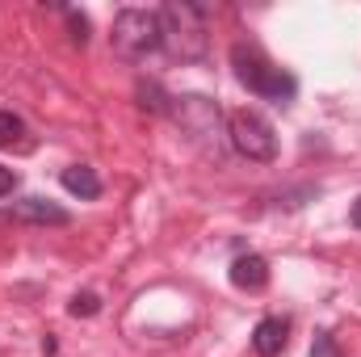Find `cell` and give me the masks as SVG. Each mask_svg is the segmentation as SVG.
I'll return each mask as SVG.
<instances>
[{
  "mask_svg": "<svg viewBox=\"0 0 361 357\" xmlns=\"http://www.w3.org/2000/svg\"><path fill=\"white\" fill-rule=\"evenodd\" d=\"M160 51L177 63H202L210 51L206 8L193 0H169L160 8Z\"/></svg>",
  "mask_w": 361,
  "mask_h": 357,
  "instance_id": "cell-1",
  "label": "cell"
},
{
  "mask_svg": "<svg viewBox=\"0 0 361 357\" xmlns=\"http://www.w3.org/2000/svg\"><path fill=\"white\" fill-rule=\"evenodd\" d=\"M169 118L177 122V131L193 143V147H202L206 156H223L227 131H223V109H219V101H210V97H202V92H185V97H173Z\"/></svg>",
  "mask_w": 361,
  "mask_h": 357,
  "instance_id": "cell-2",
  "label": "cell"
},
{
  "mask_svg": "<svg viewBox=\"0 0 361 357\" xmlns=\"http://www.w3.org/2000/svg\"><path fill=\"white\" fill-rule=\"evenodd\" d=\"M231 68H235V80H240L244 89L257 92V97H265V101H273V105H290L294 92H298V80H294L290 72H281L277 63H269L257 47L235 42V47H231Z\"/></svg>",
  "mask_w": 361,
  "mask_h": 357,
  "instance_id": "cell-3",
  "label": "cell"
},
{
  "mask_svg": "<svg viewBox=\"0 0 361 357\" xmlns=\"http://www.w3.org/2000/svg\"><path fill=\"white\" fill-rule=\"evenodd\" d=\"M109 42H114V51L122 59H147L152 51H160V13H152V8H122L114 17Z\"/></svg>",
  "mask_w": 361,
  "mask_h": 357,
  "instance_id": "cell-4",
  "label": "cell"
},
{
  "mask_svg": "<svg viewBox=\"0 0 361 357\" xmlns=\"http://www.w3.org/2000/svg\"><path fill=\"white\" fill-rule=\"evenodd\" d=\"M227 143L244 160H257V164H269L277 156V131H273L269 118H261L257 109H235L227 118Z\"/></svg>",
  "mask_w": 361,
  "mask_h": 357,
  "instance_id": "cell-5",
  "label": "cell"
},
{
  "mask_svg": "<svg viewBox=\"0 0 361 357\" xmlns=\"http://www.w3.org/2000/svg\"><path fill=\"white\" fill-rule=\"evenodd\" d=\"M13 219H21V223H51V227H68L72 223V214L59 206V202H51V198H21L17 206H13Z\"/></svg>",
  "mask_w": 361,
  "mask_h": 357,
  "instance_id": "cell-6",
  "label": "cell"
},
{
  "mask_svg": "<svg viewBox=\"0 0 361 357\" xmlns=\"http://www.w3.org/2000/svg\"><path fill=\"white\" fill-rule=\"evenodd\" d=\"M231 286H235V290H248V294L265 290V286H269V261L257 257V253L235 257V261H231Z\"/></svg>",
  "mask_w": 361,
  "mask_h": 357,
  "instance_id": "cell-7",
  "label": "cell"
},
{
  "mask_svg": "<svg viewBox=\"0 0 361 357\" xmlns=\"http://www.w3.org/2000/svg\"><path fill=\"white\" fill-rule=\"evenodd\" d=\"M286 345H290V324L286 320L269 315V320H261L252 328V349H257V357H277Z\"/></svg>",
  "mask_w": 361,
  "mask_h": 357,
  "instance_id": "cell-8",
  "label": "cell"
},
{
  "mask_svg": "<svg viewBox=\"0 0 361 357\" xmlns=\"http://www.w3.org/2000/svg\"><path fill=\"white\" fill-rule=\"evenodd\" d=\"M63 189L72 193V198H85V202H92V198H101V177L92 173L89 164H72V169H63Z\"/></svg>",
  "mask_w": 361,
  "mask_h": 357,
  "instance_id": "cell-9",
  "label": "cell"
},
{
  "mask_svg": "<svg viewBox=\"0 0 361 357\" xmlns=\"http://www.w3.org/2000/svg\"><path fill=\"white\" fill-rule=\"evenodd\" d=\"M30 147V131L17 114L0 109V152H25Z\"/></svg>",
  "mask_w": 361,
  "mask_h": 357,
  "instance_id": "cell-10",
  "label": "cell"
},
{
  "mask_svg": "<svg viewBox=\"0 0 361 357\" xmlns=\"http://www.w3.org/2000/svg\"><path fill=\"white\" fill-rule=\"evenodd\" d=\"M135 97H139V109H147V114H169V105H173V97H164L156 80H139Z\"/></svg>",
  "mask_w": 361,
  "mask_h": 357,
  "instance_id": "cell-11",
  "label": "cell"
},
{
  "mask_svg": "<svg viewBox=\"0 0 361 357\" xmlns=\"http://www.w3.org/2000/svg\"><path fill=\"white\" fill-rule=\"evenodd\" d=\"M101 311V298L92 294V290H80V294H72V303H68V315H76V320H92Z\"/></svg>",
  "mask_w": 361,
  "mask_h": 357,
  "instance_id": "cell-12",
  "label": "cell"
},
{
  "mask_svg": "<svg viewBox=\"0 0 361 357\" xmlns=\"http://www.w3.org/2000/svg\"><path fill=\"white\" fill-rule=\"evenodd\" d=\"M311 357H345V353H341V345H336L332 332H315V341H311Z\"/></svg>",
  "mask_w": 361,
  "mask_h": 357,
  "instance_id": "cell-13",
  "label": "cell"
},
{
  "mask_svg": "<svg viewBox=\"0 0 361 357\" xmlns=\"http://www.w3.org/2000/svg\"><path fill=\"white\" fill-rule=\"evenodd\" d=\"M68 30H72V42H76V47H85V42H89V17H85V13L68 8Z\"/></svg>",
  "mask_w": 361,
  "mask_h": 357,
  "instance_id": "cell-14",
  "label": "cell"
},
{
  "mask_svg": "<svg viewBox=\"0 0 361 357\" xmlns=\"http://www.w3.org/2000/svg\"><path fill=\"white\" fill-rule=\"evenodd\" d=\"M13 189H17V173L0 164V198H4V193H13Z\"/></svg>",
  "mask_w": 361,
  "mask_h": 357,
  "instance_id": "cell-15",
  "label": "cell"
},
{
  "mask_svg": "<svg viewBox=\"0 0 361 357\" xmlns=\"http://www.w3.org/2000/svg\"><path fill=\"white\" fill-rule=\"evenodd\" d=\"M349 223H353V227H357V231H361V198H357V202H353V210H349Z\"/></svg>",
  "mask_w": 361,
  "mask_h": 357,
  "instance_id": "cell-16",
  "label": "cell"
}]
</instances>
